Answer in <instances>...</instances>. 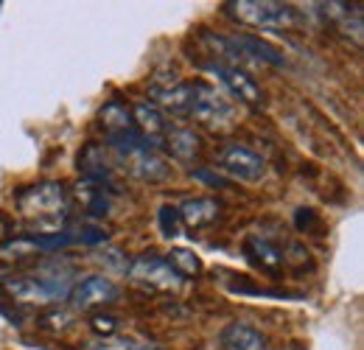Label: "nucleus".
I'll return each instance as SVG.
<instances>
[{"instance_id": "obj_1", "label": "nucleus", "mask_w": 364, "mask_h": 350, "mask_svg": "<svg viewBox=\"0 0 364 350\" xmlns=\"http://www.w3.org/2000/svg\"><path fill=\"white\" fill-rule=\"evenodd\" d=\"M17 211L31 235H56L68 221V193L59 182H40L17 191Z\"/></svg>"}, {"instance_id": "obj_2", "label": "nucleus", "mask_w": 364, "mask_h": 350, "mask_svg": "<svg viewBox=\"0 0 364 350\" xmlns=\"http://www.w3.org/2000/svg\"><path fill=\"white\" fill-rule=\"evenodd\" d=\"M3 289L9 297H14L17 303H34V306H50L59 300H68L70 289H73V277L65 269H48L40 275H17V277H6Z\"/></svg>"}, {"instance_id": "obj_3", "label": "nucleus", "mask_w": 364, "mask_h": 350, "mask_svg": "<svg viewBox=\"0 0 364 350\" xmlns=\"http://www.w3.org/2000/svg\"><path fill=\"white\" fill-rule=\"evenodd\" d=\"M232 20L250 28H294L297 26V11L289 3H274V0H232L225 3Z\"/></svg>"}, {"instance_id": "obj_4", "label": "nucleus", "mask_w": 364, "mask_h": 350, "mask_svg": "<svg viewBox=\"0 0 364 350\" xmlns=\"http://www.w3.org/2000/svg\"><path fill=\"white\" fill-rule=\"evenodd\" d=\"M115 166L140 182H163L171 174V166L166 163L163 154H157L146 140L137 143H115L112 146Z\"/></svg>"}, {"instance_id": "obj_5", "label": "nucleus", "mask_w": 364, "mask_h": 350, "mask_svg": "<svg viewBox=\"0 0 364 350\" xmlns=\"http://www.w3.org/2000/svg\"><path fill=\"white\" fill-rule=\"evenodd\" d=\"M193 98H191V115L196 124L208 129H228L232 127V104L216 88L205 82H193Z\"/></svg>"}, {"instance_id": "obj_6", "label": "nucleus", "mask_w": 364, "mask_h": 350, "mask_svg": "<svg viewBox=\"0 0 364 350\" xmlns=\"http://www.w3.org/2000/svg\"><path fill=\"white\" fill-rule=\"evenodd\" d=\"M68 300H70L73 311L87 314V311H98V308L118 303L121 300V286L115 280H109L107 275H87V277L73 283Z\"/></svg>"}, {"instance_id": "obj_7", "label": "nucleus", "mask_w": 364, "mask_h": 350, "mask_svg": "<svg viewBox=\"0 0 364 350\" xmlns=\"http://www.w3.org/2000/svg\"><path fill=\"white\" fill-rule=\"evenodd\" d=\"M216 163L228 176L238 179V182H250V185L261 182L267 174V160L241 143H225L216 154Z\"/></svg>"}, {"instance_id": "obj_8", "label": "nucleus", "mask_w": 364, "mask_h": 350, "mask_svg": "<svg viewBox=\"0 0 364 350\" xmlns=\"http://www.w3.org/2000/svg\"><path fill=\"white\" fill-rule=\"evenodd\" d=\"M127 275L132 283L154 292H177L182 286L180 275L166 263V258L157 255H137L132 263H127Z\"/></svg>"}, {"instance_id": "obj_9", "label": "nucleus", "mask_w": 364, "mask_h": 350, "mask_svg": "<svg viewBox=\"0 0 364 350\" xmlns=\"http://www.w3.org/2000/svg\"><path fill=\"white\" fill-rule=\"evenodd\" d=\"M98 127L104 129L107 140H109V146L143 140L135 129V121H132V107L124 104V101H118V98L107 101V104L98 110Z\"/></svg>"}, {"instance_id": "obj_10", "label": "nucleus", "mask_w": 364, "mask_h": 350, "mask_svg": "<svg viewBox=\"0 0 364 350\" xmlns=\"http://www.w3.org/2000/svg\"><path fill=\"white\" fill-rule=\"evenodd\" d=\"M208 70L216 73V79L230 90V95L238 98L241 104H247L250 110H261V107H264V90L258 88V82H255L244 68H232V65L210 62Z\"/></svg>"}, {"instance_id": "obj_11", "label": "nucleus", "mask_w": 364, "mask_h": 350, "mask_svg": "<svg viewBox=\"0 0 364 350\" xmlns=\"http://www.w3.org/2000/svg\"><path fill=\"white\" fill-rule=\"evenodd\" d=\"M219 348L225 350H269V339L250 322H228L219 331Z\"/></svg>"}, {"instance_id": "obj_12", "label": "nucleus", "mask_w": 364, "mask_h": 350, "mask_svg": "<svg viewBox=\"0 0 364 350\" xmlns=\"http://www.w3.org/2000/svg\"><path fill=\"white\" fill-rule=\"evenodd\" d=\"M177 213H180L182 227L202 230V227L213 224V221L222 216V202L213 199V196H193V199H185L182 202L180 208H177Z\"/></svg>"}, {"instance_id": "obj_13", "label": "nucleus", "mask_w": 364, "mask_h": 350, "mask_svg": "<svg viewBox=\"0 0 364 350\" xmlns=\"http://www.w3.org/2000/svg\"><path fill=\"white\" fill-rule=\"evenodd\" d=\"M244 255L255 263L258 269H264V272L277 275V272L283 269V250L274 244L272 238H267V235H261V233L247 235V241H244Z\"/></svg>"}, {"instance_id": "obj_14", "label": "nucleus", "mask_w": 364, "mask_h": 350, "mask_svg": "<svg viewBox=\"0 0 364 350\" xmlns=\"http://www.w3.org/2000/svg\"><path fill=\"white\" fill-rule=\"evenodd\" d=\"M73 199L79 202L82 213L92 216V219H101L109 213L112 202H109V188L101 185V182H90V179H82L76 188H73Z\"/></svg>"}, {"instance_id": "obj_15", "label": "nucleus", "mask_w": 364, "mask_h": 350, "mask_svg": "<svg viewBox=\"0 0 364 350\" xmlns=\"http://www.w3.org/2000/svg\"><path fill=\"white\" fill-rule=\"evenodd\" d=\"M132 121H135V129L143 140H163L166 132H168L166 115H163L160 107L151 104V101H135V107H132Z\"/></svg>"}, {"instance_id": "obj_16", "label": "nucleus", "mask_w": 364, "mask_h": 350, "mask_svg": "<svg viewBox=\"0 0 364 350\" xmlns=\"http://www.w3.org/2000/svg\"><path fill=\"white\" fill-rule=\"evenodd\" d=\"M230 43L232 48L238 51V56H241V62L244 59H252V62H267V65H286V56L269 45L267 40H261V37H252V34H235V37H230Z\"/></svg>"}, {"instance_id": "obj_17", "label": "nucleus", "mask_w": 364, "mask_h": 350, "mask_svg": "<svg viewBox=\"0 0 364 350\" xmlns=\"http://www.w3.org/2000/svg\"><path fill=\"white\" fill-rule=\"evenodd\" d=\"M166 152L177 160V163H196L199 154H202V140L193 129H185V127H177V129H168L166 137Z\"/></svg>"}, {"instance_id": "obj_18", "label": "nucleus", "mask_w": 364, "mask_h": 350, "mask_svg": "<svg viewBox=\"0 0 364 350\" xmlns=\"http://www.w3.org/2000/svg\"><path fill=\"white\" fill-rule=\"evenodd\" d=\"M154 101L160 107V112H171V115H191V98H193V88L188 82H177L171 88H154L151 90Z\"/></svg>"}, {"instance_id": "obj_19", "label": "nucleus", "mask_w": 364, "mask_h": 350, "mask_svg": "<svg viewBox=\"0 0 364 350\" xmlns=\"http://www.w3.org/2000/svg\"><path fill=\"white\" fill-rule=\"evenodd\" d=\"M79 171L85 174V179L90 182H101V185H112V169L104 157V149L98 143H90L82 154H79Z\"/></svg>"}, {"instance_id": "obj_20", "label": "nucleus", "mask_w": 364, "mask_h": 350, "mask_svg": "<svg viewBox=\"0 0 364 350\" xmlns=\"http://www.w3.org/2000/svg\"><path fill=\"white\" fill-rule=\"evenodd\" d=\"M166 263L180 275L182 280L196 277V275L202 272V261H199V255H196V253H191V250H185V247H174V250L166 255Z\"/></svg>"}, {"instance_id": "obj_21", "label": "nucleus", "mask_w": 364, "mask_h": 350, "mask_svg": "<svg viewBox=\"0 0 364 350\" xmlns=\"http://www.w3.org/2000/svg\"><path fill=\"white\" fill-rule=\"evenodd\" d=\"M157 224H160V233H163L166 238H177L182 230L177 208H174V205H163V208L157 211Z\"/></svg>"}, {"instance_id": "obj_22", "label": "nucleus", "mask_w": 364, "mask_h": 350, "mask_svg": "<svg viewBox=\"0 0 364 350\" xmlns=\"http://www.w3.org/2000/svg\"><path fill=\"white\" fill-rule=\"evenodd\" d=\"M118 328H121V322L112 314H92L90 317V331L101 339H112L118 334Z\"/></svg>"}, {"instance_id": "obj_23", "label": "nucleus", "mask_w": 364, "mask_h": 350, "mask_svg": "<svg viewBox=\"0 0 364 350\" xmlns=\"http://www.w3.org/2000/svg\"><path fill=\"white\" fill-rule=\"evenodd\" d=\"M43 328H50V331H65L70 328V314L68 311H50L43 317Z\"/></svg>"}, {"instance_id": "obj_24", "label": "nucleus", "mask_w": 364, "mask_h": 350, "mask_svg": "<svg viewBox=\"0 0 364 350\" xmlns=\"http://www.w3.org/2000/svg\"><path fill=\"white\" fill-rule=\"evenodd\" d=\"M132 348H135V339H121V336L101 339L98 345H92V350H132Z\"/></svg>"}, {"instance_id": "obj_25", "label": "nucleus", "mask_w": 364, "mask_h": 350, "mask_svg": "<svg viewBox=\"0 0 364 350\" xmlns=\"http://www.w3.org/2000/svg\"><path fill=\"white\" fill-rule=\"evenodd\" d=\"M294 224H297V230H309L311 224H317V216H314L311 208H300V211L294 213Z\"/></svg>"}, {"instance_id": "obj_26", "label": "nucleus", "mask_w": 364, "mask_h": 350, "mask_svg": "<svg viewBox=\"0 0 364 350\" xmlns=\"http://www.w3.org/2000/svg\"><path fill=\"white\" fill-rule=\"evenodd\" d=\"M196 176H199V179H205V182H210V185H228V182H225V179H222V176H219V174H208V171H196Z\"/></svg>"}, {"instance_id": "obj_27", "label": "nucleus", "mask_w": 364, "mask_h": 350, "mask_svg": "<svg viewBox=\"0 0 364 350\" xmlns=\"http://www.w3.org/2000/svg\"><path fill=\"white\" fill-rule=\"evenodd\" d=\"M132 350H163V348H157V345H143V342H135V348Z\"/></svg>"}]
</instances>
